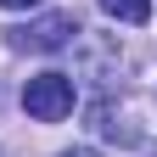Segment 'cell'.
I'll use <instances>...</instances> for the list:
<instances>
[{
	"mask_svg": "<svg viewBox=\"0 0 157 157\" xmlns=\"http://www.w3.org/2000/svg\"><path fill=\"white\" fill-rule=\"evenodd\" d=\"M73 101H78V90H73L67 73H34L23 84V112L39 118V124H62L73 112Z\"/></svg>",
	"mask_w": 157,
	"mask_h": 157,
	"instance_id": "1",
	"label": "cell"
},
{
	"mask_svg": "<svg viewBox=\"0 0 157 157\" xmlns=\"http://www.w3.org/2000/svg\"><path fill=\"white\" fill-rule=\"evenodd\" d=\"M73 34H78L73 11H51V17H39L34 28H23V34H17V45H28V51H56V45H67Z\"/></svg>",
	"mask_w": 157,
	"mask_h": 157,
	"instance_id": "2",
	"label": "cell"
},
{
	"mask_svg": "<svg viewBox=\"0 0 157 157\" xmlns=\"http://www.w3.org/2000/svg\"><path fill=\"white\" fill-rule=\"evenodd\" d=\"M101 11L118 17V23H146V17H151V0H101Z\"/></svg>",
	"mask_w": 157,
	"mask_h": 157,
	"instance_id": "3",
	"label": "cell"
},
{
	"mask_svg": "<svg viewBox=\"0 0 157 157\" xmlns=\"http://www.w3.org/2000/svg\"><path fill=\"white\" fill-rule=\"evenodd\" d=\"M0 6H6V11H34L39 0H0Z\"/></svg>",
	"mask_w": 157,
	"mask_h": 157,
	"instance_id": "4",
	"label": "cell"
},
{
	"mask_svg": "<svg viewBox=\"0 0 157 157\" xmlns=\"http://www.w3.org/2000/svg\"><path fill=\"white\" fill-rule=\"evenodd\" d=\"M62 157H95V151H90V146H73V151H62Z\"/></svg>",
	"mask_w": 157,
	"mask_h": 157,
	"instance_id": "5",
	"label": "cell"
}]
</instances>
